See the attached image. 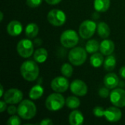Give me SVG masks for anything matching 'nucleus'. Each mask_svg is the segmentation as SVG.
I'll use <instances>...</instances> for the list:
<instances>
[{"label":"nucleus","mask_w":125,"mask_h":125,"mask_svg":"<svg viewBox=\"0 0 125 125\" xmlns=\"http://www.w3.org/2000/svg\"><path fill=\"white\" fill-rule=\"evenodd\" d=\"M23 92L18 89H10L4 94V100L8 104H18L23 100Z\"/></svg>","instance_id":"1a4fd4ad"},{"label":"nucleus","mask_w":125,"mask_h":125,"mask_svg":"<svg viewBox=\"0 0 125 125\" xmlns=\"http://www.w3.org/2000/svg\"><path fill=\"white\" fill-rule=\"evenodd\" d=\"M0 16H1V18H0V21L1 22V21H3V18H4V14H3L2 12H0Z\"/></svg>","instance_id":"58836bf2"},{"label":"nucleus","mask_w":125,"mask_h":125,"mask_svg":"<svg viewBox=\"0 0 125 125\" xmlns=\"http://www.w3.org/2000/svg\"><path fill=\"white\" fill-rule=\"evenodd\" d=\"M61 73L62 74L66 77V78H70L72 76L73 73V68L71 64L68 63H64L62 64V68H61Z\"/></svg>","instance_id":"bb28decb"},{"label":"nucleus","mask_w":125,"mask_h":125,"mask_svg":"<svg viewBox=\"0 0 125 125\" xmlns=\"http://www.w3.org/2000/svg\"><path fill=\"white\" fill-rule=\"evenodd\" d=\"M104 63V57L102 53H94L90 57V64L95 68L100 67Z\"/></svg>","instance_id":"412c9836"},{"label":"nucleus","mask_w":125,"mask_h":125,"mask_svg":"<svg viewBox=\"0 0 125 125\" xmlns=\"http://www.w3.org/2000/svg\"><path fill=\"white\" fill-rule=\"evenodd\" d=\"M99 95L100 97L102 98H107L108 97L110 96V92H109V89L105 87H102L100 90H99Z\"/></svg>","instance_id":"c756f323"},{"label":"nucleus","mask_w":125,"mask_h":125,"mask_svg":"<svg viewBox=\"0 0 125 125\" xmlns=\"http://www.w3.org/2000/svg\"><path fill=\"white\" fill-rule=\"evenodd\" d=\"M107 121L110 122H119L122 116V114L121 110L115 106V107H109L105 111V116Z\"/></svg>","instance_id":"ddd939ff"},{"label":"nucleus","mask_w":125,"mask_h":125,"mask_svg":"<svg viewBox=\"0 0 125 125\" xmlns=\"http://www.w3.org/2000/svg\"><path fill=\"white\" fill-rule=\"evenodd\" d=\"M100 44L96 40H90L86 44V51L89 53H94L100 49Z\"/></svg>","instance_id":"393cba45"},{"label":"nucleus","mask_w":125,"mask_h":125,"mask_svg":"<svg viewBox=\"0 0 125 125\" xmlns=\"http://www.w3.org/2000/svg\"><path fill=\"white\" fill-rule=\"evenodd\" d=\"M0 91H1L0 97H1L4 96V89H3V86H2V85H1V89H0Z\"/></svg>","instance_id":"e433bc0d"},{"label":"nucleus","mask_w":125,"mask_h":125,"mask_svg":"<svg viewBox=\"0 0 125 125\" xmlns=\"http://www.w3.org/2000/svg\"><path fill=\"white\" fill-rule=\"evenodd\" d=\"M80 100L75 96L68 97L66 100V105L70 109H76L80 106Z\"/></svg>","instance_id":"a878e982"},{"label":"nucleus","mask_w":125,"mask_h":125,"mask_svg":"<svg viewBox=\"0 0 125 125\" xmlns=\"http://www.w3.org/2000/svg\"><path fill=\"white\" fill-rule=\"evenodd\" d=\"M105 109L103 107L97 106L93 109V114L97 117H103L105 116Z\"/></svg>","instance_id":"c85d7f7f"},{"label":"nucleus","mask_w":125,"mask_h":125,"mask_svg":"<svg viewBox=\"0 0 125 125\" xmlns=\"http://www.w3.org/2000/svg\"><path fill=\"white\" fill-rule=\"evenodd\" d=\"M111 103L118 108L125 107V90L122 89H114L110 94Z\"/></svg>","instance_id":"9d476101"},{"label":"nucleus","mask_w":125,"mask_h":125,"mask_svg":"<svg viewBox=\"0 0 125 125\" xmlns=\"http://www.w3.org/2000/svg\"><path fill=\"white\" fill-rule=\"evenodd\" d=\"M18 116L25 120H29L34 118L37 114V108L35 104L29 100L21 101L18 107Z\"/></svg>","instance_id":"f03ea898"},{"label":"nucleus","mask_w":125,"mask_h":125,"mask_svg":"<svg viewBox=\"0 0 125 125\" xmlns=\"http://www.w3.org/2000/svg\"><path fill=\"white\" fill-rule=\"evenodd\" d=\"M84 117L82 113L78 110H75L69 115V123L71 125H81L83 123Z\"/></svg>","instance_id":"f3484780"},{"label":"nucleus","mask_w":125,"mask_h":125,"mask_svg":"<svg viewBox=\"0 0 125 125\" xmlns=\"http://www.w3.org/2000/svg\"><path fill=\"white\" fill-rule=\"evenodd\" d=\"M111 5V0H94V7L98 12H106Z\"/></svg>","instance_id":"6ab92c4d"},{"label":"nucleus","mask_w":125,"mask_h":125,"mask_svg":"<svg viewBox=\"0 0 125 125\" xmlns=\"http://www.w3.org/2000/svg\"><path fill=\"white\" fill-rule=\"evenodd\" d=\"M53 124V121L50 119H44L42 121L40 122V125H51Z\"/></svg>","instance_id":"473e14b6"},{"label":"nucleus","mask_w":125,"mask_h":125,"mask_svg":"<svg viewBox=\"0 0 125 125\" xmlns=\"http://www.w3.org/2000/svg\"><path fill=\"white\" fill-rule=\"evenodd\" d=\"M64 104H66V100L59 92L51 94L45 100V107L51 111H57L62 109Z\"/></svg>","instance_id":"7ed1b4c3"},{"label":"nucleus","mask_w":125,"mask_h":125,"mask_svg":"<svg viewBox=\"0 0 125 125\" xmlns=\"http://www.w3.org/2000/svg\"><path fill=\"white\" fill-rule=\"evenodd\" d=\"M20 70L22 77L26 81L31 82L37 78L40 73V69L37 62L32 60H27L23 62Z\"/></svg>","instance_id":"f257e3e1"},{"label":"nucleus","mask_w":125,"mask_h":125,"mask_svg":"<svg viewBox=\"0 0 125 125\" xmlns=\"http://www.w3.org/2000/svg\"><path fill=\"white\" fill-rule=\"evenodd\" d=\"M70 83L64 76H58L53 78L51 83V87L55 92L62 93L66 92L69 88Z\"/></svg>","instance_id":"9b49d317"},{"label":"nucleus","mask_w":125,"mask_h":125,"mask_svg":"<svg viewBox=\"0 0 125 125\" xmlns=\"http://www.w3.org/2000/svg\"><path fill=\"white\" fill-rule=\"evenodd\" d=\"M115 49V45L114 42L111 40L105 39L101 42L100 45V51L103 55L109 56L112 54Z\"/></svg>","instance_id":"dca6fc26"},{"label":"nucleus","mask_w":125,"mask_h":125,"mask_svg":"<svg viewBox=\"0 0 125 125\" xmlns=\"http://www.w3.org/2000/svg\"><path fill=\"white\" fill-rule=\"evenodd\" d=\"M45 1L48 4H51V5H56L62 1V0H45Z\"/></svg>","instance_id":"f704fd0d"},{"label":"nucleus","mask_w":125,"mask_h":125,"mask_svg":"<svg viewBox=\"0 0 125 125\" xmlns=\"http://www.w3.org/2000/svg\"><path fill=\"white\" fill-rule=\"evenodd\" d=\"M99 15H98V13L97 12H95V13H93V15H92V18H99Z\"/></svg>","instance_id":"4c0bfd02"},{"label":"nucleus","mask_w":125,"mask_h":125,"mask_svg":"<svg viewBox=\"0 0 125 125\" xmlns=\"http://www.w3.org/2000/svg\"><path fill=\"white\" fill-rule=\"evenodd\" d=\"M42 1V0H26V4L31 8H35L41 4Z\"/></svg>","instance_id":"7c9ffc66"},{"label":"nucleus","mask_w":125,"mask_h":125,"mask_svg":"<svg viewBox=\"0 0 125 125\" xmlns=\"http://www.w3.org/2000/svg\"><path fill=\"white\" fill-rule=\"evenodd\" d=\"M7 31L10 36H18L23 31L22 24L18 21H12L8 23L7 26Z\"/></svg>","instance_id":"2eb2a0df"},{"label":"nucleus","mask_w":125,"mask_h":125,"mask_svg":"<svg viewBox=\"0 0 125 125\" xmlns=\"http://www.w3.org/2000/svg\"><path fill=\"white\" fill-rule=\"evenodd\" d=\"M43 93L44 89L42 86H41L40 85H35L31 89L29 95L31 100H37L42 96Z\"/></svg>","instance_id":"b1692460"},{"label":"nucleus","mask_w":125,"mask_h":125,"mask_svg":"<svg viewBox=\"0 0 125 125\" xmlns=\"http://www.w3.org/2000/svg\"><path fill=\"white\" fill-rule=\"evenodd\" d=\"M7 112L10 115H15L18 112V109L14 105H10L7 108Z\"/></svg>","instance_id":"2f4dec72"},{"label":"nucleus","mask_w":125,"mask_h":125,"mask_svg":"<svg viewBox=\"0 0 125 125\" xmlns=\"http://www.w3.org/2000/svg\"><path fill=\"white\" fill-rule=\"evenodd\" d=\"M79 37L75 31L67 29L62 32L60 37V42L62 46L67 48H74L78 42Z\"/></svg>","instance_id":"39448f33"},{"label":"nucleus","mask_w":125,"mask_h":125,"mask_svg":"<svg viewBox=\"0 0 125 125\" xmlns=\"http://www.w3.org/2000/svg\"><path fill=\"white\" fill-rule=\"evenodd\" d=\"M119 74L122 78L125 79V66H123L122 67H121V69L119 70Z\"/></svg>","instance_id":"c9c22d12"},{"label":"nucleus","mask_w":125,"mask_h":125,"mask_svg":"<svg viewBox=\"0 0 125 125\" xmlns=\"http://www.w3.org/2000/svg\"><path fill=\"white\" fill-rule=\"evenodd\" d=\"M18 53L23 58H29L34 53V44L29 39H23L16 46Z\"/></svg>","instance_id":"423d86ee"},{"label":"nucleus","mask_w":125,"mask_h":125,"mask_svg":"<svg viewBox=\"0 0 125 125\" xmlns=\"http://www.w3.org/2000/svg\"><path fill=\"white\" fill-rule=\"evenodd\" d=\"M70 90L73 94L76 96L83 97L88 92V86L85 82L81 80L76 79L70 84Z\"/></svg>","instance_id":"f8f14e48"},{"label":"nucleus","mask_w":125,"mask_h":125,"mask_svg":"<svg viewBox=\"0 0 125 125\" xmlns=\"http://www.w3.org/2000/svg\"><path fill=\"white\" fill-rule=\"evenodd\" d=\"M87 51L81 47H74L68 54L70 62L75 66L82 65L86 60Z\"/></svg>","instance_id":"20e7f679"},{"label":"nucleus","mask_w":125,"mask_h":125,"mask_svg":"<svg viewBox=\"0 0 125 125\" xmlns=\"http://www.w3.org/2000/svg\"><path fill=\"white\" fill-rule=\"evenodd\" d=\"M97 31L98 35L103 39H107L111 34L110 27L105 22H100L97 24Z\"/></svg>","instance_id":"a211bd4d"},{"label":"nucleus","mask_w":125,"mask_h":125,"mask_svg":"<svg viewBox=\"0 0 125 125\" xmlns=\"http://www.w3.org/2000/svg\"><path fill=\"white\" fill-rule=\"evenodd\" d=\"M103 83L105 86H106L109 89H113L118 86L119 81L117 75L113 73H109L104 77Z\"/></svg>","instance_id":"4468645a"},{"label":"nucleus","mask_w":125,"mask_h":125,"mask_svg":"<svg viewBox=\"0 0 125 125\" xmlns=\"http://www.w3.org/2000/svg\"><path fill=\"white\" fill-rule=\"evenodd\" d=\"M97 25L95 22L91 20H86L83 21L79 27V34L83 39H89L92 37L96 29Z\"/></svg>","instance_id":"0eeeda50"},{"label":"nucleus","mask_w":125,"mask_h":125,"mask_svg":"<svg viewBox=\"0 0 125 125\" xmlns=\"http://www.w3.org/2000/svg\"><path fill=\"white\" fill-rule=\"evenodd\" d=\"M7 103L4 100H1L0 101V111L4 112L6 108H7Z\"/></svg>","instance_id":"72a5a7b5"},{"label":"nucleus","mask_w":125,"mask_h":125,"mask_svg":"<svg viewBox=\"0 0 125 125\" xmlns=\"http://www.w3.org/2000/svg\"><path fill=\"white\" fill-rule=\"evenodd\" d=\"M48 58V51L43 48H38L34 52V59L37 63H43L46 61Z\"/></svg>","instance_id":"4be33fe9"},{"label":"nucleus","mask_w":125,"mask_h":125,"mask_svg":"<svg viewBox=\"0 0 125 125\" xmlns=\"http://www.w3.org/2000/svg\"><path fill=\"white\" fill-rule=\"evenodd\" d=\"M38 31H39V28H38L37 25L34 23H29L25 28L26 36L29 39H32V38H34L35 37H37Z\"/></svg>","instance_id":"aec40b11"},{"label":"nucleus","mask_w":125,"mask_h":125,"mask_svg":"<svg viewBox=\"0 0 125 125\" xmlns=\"http://www.w3.org/2000/svg\"><path fill=\"white\" fill-rule=\"evenodd\" d=\"M116 65V59L112 54L108 56L106 59L104 60V63H103L104 69L108 72L113 71L115 69Z\"/></svg>","instance_id":"5701e85b"},{"label":"nucleus","mask_w":125,"mask_h":125,"mask_svg":"<svg viewBox=\"0 0 125 125\" xmlns=\"http://www.w3.org/2000/svg\"><path fill=\"white\" fill-rule=\"evenodd\" d=\"M48 22L54 26H62L66 22V15L60 10H51L47 15Z\"/></svg>","instance_id":"6e6552de"},{"label":"nucleus","mask_w":125,"mask_h":125,"mask_svg":"<svg viewBox=\"0 0 125 125\" xmlns=\"http://www.w3.org/2000/svg\"><path fill=\"white\" fill-rule=\"evenodd\" d=\"M7 124L8 125H20L21 124V121L19 116L16 115H12V116L9 118Z\"/></svg>","instance_id":"cd10ccee"}]
</instances>
